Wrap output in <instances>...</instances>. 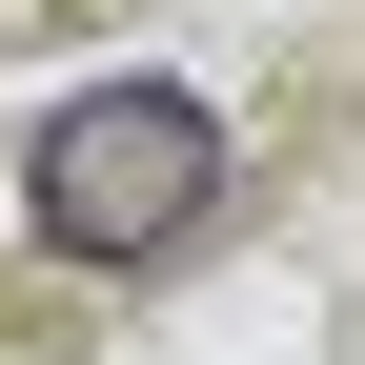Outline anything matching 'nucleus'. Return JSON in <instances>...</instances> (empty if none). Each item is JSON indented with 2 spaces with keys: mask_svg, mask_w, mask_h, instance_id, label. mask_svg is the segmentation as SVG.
Returning a JSON list of instances; mask_svg holds the SVG:
<instances>
[{
  "mask_svg": "<svg viewBox=\"0 0 365 365\" xmlns=\"http://www.w3.org/2000/svg\"><path fill=\"white\" fill-rule=\"evenodd\" d=\"M203 182H223V122L182 102V81H102V102H61L41 122V163H21V223L61 264H143L203 223Z\"/></svg>",
  "mask_w": 365,
  "mask_h": 365,
  "instance_id": "f257e3e1",
  "label": "nucleus"
}]
</instances>
